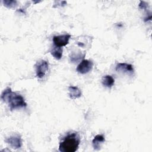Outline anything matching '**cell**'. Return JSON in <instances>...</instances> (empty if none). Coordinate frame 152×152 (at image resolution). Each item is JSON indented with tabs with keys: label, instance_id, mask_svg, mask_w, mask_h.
<instances>
[{
	"label": "cell",
	"instance_id": "6",
	"mask_svg": "<svg viewBox=\"0 0 152 152\" xmlns=\"http://www.w3.org/2000/svg\"><path fill=\"white\" fill-rule=\"evenodd\" d=\"M116 71L120 72L126 73L132 75L134 73V69L131 64L126 63H118L116 66Z\"/></svg>",
	"mask_w": 152,
	"mask_h": 152
},
{
	"label": "cell",
	"instance_id": "10",
	"mask_svg": "<svg viewBox=\"0 0 152 152\" xmlns=\"http://www.w3.org/2000/svg\"><path fill=\"white\" fill-rule=\"evenodd\" d=\"M102 83L104 86L108 88H111L115 83V80L112 76L106 75L103 77Z\"/></svg>",
	"mask_w": 152,
	"mask_h": 152
},
{
	"label": "cell",
	"instance_id": "2",
	"mask_svg": "<svg viewBox=\"0 0 152 152\" xmlns=\"http://www.w3.org/2000/svg\"><path fill=\"white\" fill-rule=\"evenodd\" d=\"M80 142V138L77 133L69 134L61 141L59 150L61 152H74L78 150Z\"/></svg>",
	"mask_w": 152,
	"mask_h": 152
},
{
	"label": "cell",
	"instance_id": "13",
	"mask_svg": "<svg viewBox=\"0 0 152 152\" xmlns=\"http://www.w3.org/2000/svg\"><path fill=\"white\" fill-rule=\"evenodd\" d=\"M139 7L141 9H146V8L147 7V3H145V2L140 1V4H139Z\"/></svg>",
	"mask_w": 152,
	"mask_h": 152
},
{
	"label": "cell",
	"instance_id": "8",
	"mask_svg": "<svg viewBox=\"0 0 152 152\" xmlns=\"http://www.w3.org/2000/svg\"><path fill=\"white\" fill-rule=\"evenodd\" d=\"M69 90V96L71 99H75L79 98L81 96V90L75 86H69L68 88Z\"/></svg>",
	"mask_w": 152,
	"mask_h": 152
},
{
	"label": "cell",
	"instance_id": "7",
	"mask_svg": "<svg viewBox=\"0 0 152 152\" xmlns=\"http://www.w3.org/2000/svg\"><path fill=\"white\" fill-rule=\"evenodd\" d=\"M7 143L10 144V145L15 149L19 148L21 147L22 141L20 136L18 135H15L10 137L5 140Z\"/></svg>",
	"mask_w": 152,
	"mask_h": 152
},
{
	"label": "cell",
	"instance_id": "9",
	"mask_svg": "<svg viewBox=\"0 0 152 152\" xmlns=\"http://www.w3.org/2000/svg\"><path fill=\"white\" fill-rule=\"evenodd\" d=\"M105 141L103 135H97L92 141L93 147L94 150H99L100 148V145Z\"/></svg>",
	"mask_w": 152,
	"mask_h": 152
},
{
	"label": "cell",
	"instance_id": "1",
	"mask_svg": "<svg viewBox=\"0 0 152 152\" xmlns=\"http://www.w3.org/2000/svg\"><path fill=\"white\" fill-rule=\"evenodd\" d=\"M1 98L4 102L8 103L11 110L27 106V103L23 96L12 92L10 88L4 90L1 94Z\"/></svg>",
	"mask_w": 152,
	"mask_h": 152
},
{
	"label": "cell",
	"instance_id": "12",
	"mask_svg": "<svg viewBox=\"0 0 152 152\" xmlns=\"http://www.w3.org/2000/svg\"><path fill=\"white\" fill-rule=\"evenodd\" d=\"M3 3L5 7H7L8 8H12L16 5L17 1H4Z\"/></svg>",
	"mask_w": 152,
	"mask_h": 152
},
{
	"label": "cell",
	"instance_id": "5",
	"mask_svg": "<svg viewBox=\"0 0 152 152\" xmlns=\"http://www.w3.org/2000/svg\"><path fill=\"white\" fill-rule=\"evenodd\" d=\"M70 37H71L70 34L55 36L53 37V42L54 45L55 46L60 47V48L64 46L68 43Z\"/></svg>",
	"mask_w": 152,
	"mask_h": 152
},
{
	"label": "cell",
	"instance_id": "4",
	"mask_svg": "<svg viewBox=\"0 0 152 152\" xmlns=\"http://www.w3.org/2000/svg\"><path fill=\"white\" fill-rule=\"evenodd\" d=\"M93 64L91 61L83 59L77 67V71L80 74H84L90 71L93 68Z\"/></svg>",
	"mask_w": 152,
	"mask_h": 152
},
{
	"label": "cell",
	"instance_id": "3",
	"mask_svg": "<svg viewBox=\"0 0 152 152\" xmlns=\"http://www.w3.org/2000/svg\"><path fill=\"white\" fill-rule=\"evenodd\" d=\"M49 68V63L44 60H42L38 62L36 65V76L42 78L45 75Z\"/></svg>",
	"mask_w": 152,
	"mask_h": 152
},
{
	"label": "cell",
	"instance_id": "11",
	"mask_svg": "<svg viewBox=\"0 0 152 152\" xmlns=\"http://www.w3.org/2000/svg\"><path fill=\"white\" fill-rule=\"evenodd\" d=\"M62 52H63V49L62 48L57 47L55 46V47L53 48V49L50 51V53L54 57L55 59L57 60H59L62 58Z\"/></svg>",
	"mask_w": 152,
	"mask_h": 152
}]
</instances>
